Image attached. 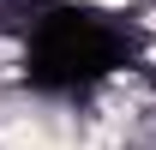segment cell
Masks as SVG:
<instances>
[{"label": "cell", "mask_w": 156, "mask_h": 150, "mask_svg": "<svg viewBox=\"0 0 156 150\" xmlns=\"http://www.w3.org/2000/svg\"><path fill=\"white\" fill-rule=\"evenodd\" d=\"M66 6H84V12H138L144 0H66Z\"/></svg>", "instance_id": "1"}]
</instances>
